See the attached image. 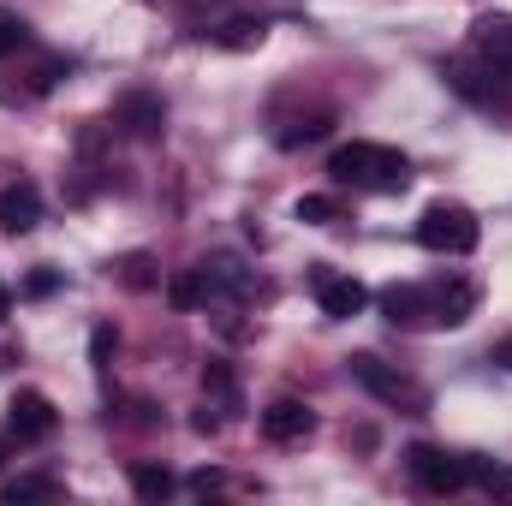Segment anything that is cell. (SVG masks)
I'll use <instances>...</instances> for the list:
<instances>
[{
	"label": "cell",
	"mask_w": 512,
	"mask_h": 506,
	"mask_svg": "<svg viewBox=\"0 0 512 506\" xmlns=\"http://www.w3.org/2000/svg\"><path fill=\"white\" fill-rule=\"evenodd\" d=\"M310 286H316V304H322V316H334V322H352V316H364V304H370L364 280H352V274H334V268H316V274H310Z\"/></svg>",
	"instance_id": "obj_7"
},
{
	"label": "cell",
	"mask_w": 512,
	"mask_h": 506,
	"mask_svg": "<svg viewBox=\"0 0 512 506\" xmlns=\"http://www.w3.org/2000/svg\"><path fill=\"white\" fill-rule=\"evenodd\" d=\"M262 36H268V24H262V18H227V24L215 30V42H221V48H256Z\"/></svg>",
	"instance_id": "obj_15"
},
{
	"label": "cell",
	"mask_w": 512,
	"mask_h": 506,
	"mask_svg": "<svg viewBox=\"0 0 512 506\" xmlns=\"http://www.w3.org/2000/svg\"><path fill=\"white\" fill-rule=\"evenodd\" d=\"M120 120H126L131 137H161V131H167V108H161V96L131 90L126 102H120Z\"/></svg>",
	"instance_id": "obj_11"
},
{
	"label": "cell",
	"mask_w": 512,
	"mask_h": 506,
	"mask_svg": "<svg viewBox=\"0 0 512 506\" xmlns=\"http://www.w3.org/2000/svg\"><path fill=\"white\" fill-rule=\"evenodd\" d=\"M18 48H30V24H24V18H12V12H0V60H6V54H18Z\"/></svg>",
	"instance_id": "obj_18"
},
{
	"label": "cell",
	"mask_w": 512,
	"mask_h": 506,
	"mask_svg": "<svg viewBox=\"0 0 512 506\" xmlns=\"http://www.w3.org/2000/svg\"><path fill=\"white\" fill-rule=\"evenodd\" d=\"M6 453H12V447H6V441H0V471H6Z\"/></svg>",
	"instance_id": "obj_24"
},
{
	"label": "cell",
	"mask_w": 512,
	"mask_h": 506,
	"mask_svg": "<svg viewBox=\"0 0 512 506\" xmlns=\"http://www.w3.org/2000/svg\"><path fill=\"white\" fill-rule=\"evenodd\" d=\"M108 352H114V328L102 322V328L90 334V358H96V370H108Z\"/></svg>",
	"instance_id": "obj_19"
},
{
	"label": "cell",
	"mask_w": 512,
	"mask_h": 506,
	"mask_svg": "<svg viewBox=\"0 0 512 506\" xmlns=\"http://www.w3.org/2000/svg\"><path fill=\"white\" fill-rule=\"evenodd\" d=\"M495 364H507V370H512V340H501V346H495Z\"/></svg>",
	"instance_id": "obj_22"
},
{
	"label": "cell",
	"mask_w": 512,
	"mask_h": 506,
	"mask_svg": "<svg viewBox=\"0 0 512 506\" xmlns=\"http://www.w3.org/2000/svg\"><path fill=\"white\" fill-rule=\"evenodd\" d=\"M477 239H483V227L465 203H429L423 221H417V245L435 256H471Z\"/></svg>",
	"instance_id": "obj_3"
},
{
	"label": "cell",
	"mask_w": 512,
	"mask_h": 506,
	"mask_svg": "<svg viewBox=\"0 0 512 506\" xmlns=\"http://www.w3.org/2000/svg\"><path fill=\"white\" fill-rule=\"evenodd\" d=\"M221 483H227L221 471H197V477H191V489H197V495H209V489H221Z\"/></svg>",
	"instance_id": "obj_21"
},
{
	"label": "cell",
	"mask_w": 512,
	"mask_h": 506,
	"mask_svg": "<svg viewBox=\"0 0 512 506\" xmlns=\"http://www.w3.org/2000/svg\"><path fill=\"white\" fill-rule=\"evenodd\" d=\"M405 471H411V483L423 495H459V489H471L465 453H447V447H411L405 453Z\"/></svg>",
	"instance_id": "obj_4"
},
{
	"label": "cell",
	"mask_w": 512,
	"mask_h": 506,
	"mask_svg": "<svg viewBox=\"0 0 512 506\" xmlns=\"http://www.w3.org/2000/svg\"><path fill=\"white\" fill-rule=\"evenodd\" d=\"M352 381H364L376 399H387V405H405V411H423V387L417 381H405L399 370H387L382 358H370V352H358L352 358Z\"/></svg>",
	"instance_id": "obj_6"
},
{
	"label": "cell",
	"mask_w": 512,
	"mask_h": 506,
	"mask_svg": "<svg viewBox=\"0 0 512 506\" xmlns=\"http://www.w3.org/2000/svg\"><path fill=\"white\" fill-rule=\"evenodd\" d=\"M6 310H12V292H6V286H0V322H6Z\"/></svg>",
	"instance_id": "obj_23"
},
{
	"label": "cell",
	"mask_w": 512,
	"mask_h": 506,
	"mask_svg": "<svg viewBox=\"0 0 512 506\" xmlns=\"http://www.w3.org/2000/svg\"><path fill=\"white\" fill-rule=\"evenodd\" d=\"M126 286H155V274H149V256H126Z\"/></svg>",
	"instance_id": "obj_20"
},
{
	"label": "cell",
	"mask_w": 512,
	"mask_h": 506,
	"mask_svg": "<svg viewBox=\"0 0 512 506\" xmlns=\"http://www.w3.org/2000/svg\"><path fill=\"white\" fill-rule=\"evenodd\" d=\"M167 304H173V310H197V304H209V280H203V268L173 274V280H167Z\"/></svg>",
	"instance_id": "obj_12"
},
{
	"label": "cell",
	"mask_w": 512,
	"mask_h": 506,
	"mask_svg": "<svg viewBox=\"0 0 512 506\" xmlns=\"http://www.w3.org/2000/svg\"><path fill=\"white\" fill-rule=\"evenodd\" d=\"M131 489H137L143 501H167L179 483H173V471H167V465H131Z\"/></svg>",
	"instance_id": "obj_14"
},
{
	"label": "cell",
	"mask_w": 512,
	"mask_h": 506,
	"mask_svg": "<svg viewBox=\"0 0 512 506\" xmlns=\"http://www.w3.org/2000/svg\"><path fill=\"white\" fill-rule=\"evenodd\" d=\"M471 48H477V60L507 66L512 60V12H489V18H477V24H471Z\"/></svg>",
	"instance_id": "obj_10"
},
{
	"label": "cell",
	"mask_w": 512,
	"mask_h": 506,
	"mask_svg": "<svg viewBox=\"0 0 512 506\" xmlns=\"http://www.w3.org/2000/svg\"><path fill=\"white\" fill-rule=\"evenodd\" d=\"M60 495V483L54 477H18V483H6L0 489V501L6 506H18V501H54Z\"/></svg>",
	"instance_id": "obj_17"
},
{
	"label": "cell",
	"mask_w": 512,
	"mask_h": 506,
	"mask_svg": "<svg viewBox=\"0 0 512 506\" xmlns=\"http://www.w3.org/2000/svg\"><path fill=\"white\" fill-rule=\"evenodd\" d=\"M328 179L334 185H352V191H405L411 185V161L387 143H340L328 155Z\"/></svg>",
	"instance_id": "obj_2"
},
{
	"label": "cell",
	"mask_w": 512,
	"mask_h": 506,
	"mask_svg": "<svg viewBox=\"0 0 512 506\" xmlns=\"http://www.w3.org/2000/svg\"><path fill=\"white\" fill-rule=\"evenodd\" d=\"M42 221V191L30 185V179H12V185H0V233H30Z\"/></svg>",
	"instance_id": "obj_9"
},
{
	"label": "cell",
	"mask_w": 512,
	"mask_h": 506,
	"mask_svg": "<svg viewBox=\"0 0 512 506\" xmlns=\"http://www.w3.org/2000/svg\"><path fill=\"white\" fill-rule=\"evenodd\" d=\"M203 393H209L221 411H233V405H239V376H233L221 358H209V364H203Z\"/></svg>",
	"instance_id": "obj_13"
},
{
	"label": "cell",
	"mask_w": 512,
	"mask_h": 506,
	"mask_svg": "<svg viewBox=\"0 0 512 506\" xmlns=\"http://www.w3.org/2000/svg\"><path fill=\"white\" fill-rule=\"evenodd\" d=\"M477 310L471 280H441V286H387L382 316L393 328H459Z\"/></svg>",
	"instance_id": "obj_1"
},
{
	"label": "cell",
	"mask_w": 512,
	"mask_h": 506,
	"mask_svg": "<svg viewBox=\"0 0 512 506\" xmlns=\"http://www.w3.org/2000/svg\"><path fill=\"white\" fill-rule=\"evenodd\" d=\"M54 423H60V411H54L48 393H36V387L12 393V405H6V435H12V441H48Z\"/></svg>",
	"instance_id": "obj_5"
},
{
	"label": "cell",
	"mask_w": 512,
	"mask_h": 506,
	"mask_svg": "<svg viewBox=\"0 0 512 506\" xmlns=\"http://www.w3.org/2000/svg\"><path fill=\"white\" fill-rule=\"evenodd\" d=\"M304 227H334L340 221V197H322V191H310V197H298V209H292Z\"/></svg>",
	"instance_id": "obj_16"
},
{
	"label": "cell",
	"mask_w": 512,
	"mask_h": 506,
	"mask_svg": "<svg viewBox=\"0 0 512 506\" xmlns=\"http://www.w3.org/2000/svg\"><path fill=\"white\" fill-rule=\"evenodd\" d=\"M316 429V411L304 405V399H274L268 411H262V435L274 441V447H292V441H304Z\"/></svg>",
	"instance_id": "obj_8"
}]
</instances>
